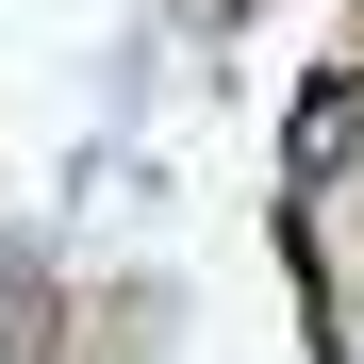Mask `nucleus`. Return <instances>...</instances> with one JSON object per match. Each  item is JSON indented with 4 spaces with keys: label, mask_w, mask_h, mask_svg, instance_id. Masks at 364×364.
<instances>
[{
    "label": "nucleus",
    "mask_w": 364,
    "mask_h": 364,
    "mask_svg": "<svg viewBox=\"0 0 364 364\" xmlns=\"http://www.w3.org/2000/svg\"><path fill=\"white\" fill-rule=\"evenodd\" d=\"M50 348H67V282H0V364H50Z\"/></svg>",
    "instance_id": "2"
},
{
    "label": "nucleus",
    "mask_w": 364,
    "mask_h": 364,
    "mask_svg": "<svg viewBox=\"0 0 364 364\" xmlns=\"http://www.w3.org/2000/svg\"><path fill=\"white\" fill-rule=\"evenodd\" d=\"M348 67H364V50H348Z\"/></svg>",
    "instance_id": "3"
},
{
    "label": "nucleus",
    "mask_w": 364,
    "mask_h": 364,
    "mask_svg": "<svg viewBox=\"0 0 364 364\" xmlns=\"http://www.w3.org/2000/svg\"><path fill=\"white\" fill-rule=\"evenodd\" d=\"M348 133H364V67H315V83H298V133H282V166L315 182V166L348 149Z\"/></svg>",
    "instance_id": "1"
}]
</instances>
